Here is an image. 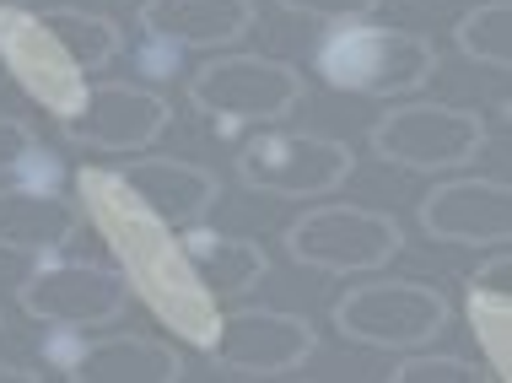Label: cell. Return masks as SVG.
Listing matches in <instances>:
<instances>
[{
    "label": "cell",
    "instance_id": "12",
    "mask_svg": "<svg viewBox=\"0 0 512 383\" xmlns=\"http://www.w3.org/2000/svg\"><path fill=\"white\" fill-rule=\"evenodd\" d=\"M421 227L437 243L502 249L512 238V189L502 179H448L421 200Z\"/></svg>",
    "mask_w": 512,
    "mask_h": 383
},
{
    "label": "cell",
    "instance_id": "24",
    "mask_svg": "<svg viewBox=\"0 0 512 383\" xmlns=\"http://www.w3.org/2000/svg\"><path fill=\"white\" fill-rule=\"evenodd\" d=\"M0 383H38V373H27L17 362H0Z\"/></svg>",
    "mask_w": 512,
    "mask_h": 383
},
{
    "label": "cell",
    "instance_id": "4",
    "mask_svg": "<svg viewBox=\"0 0 512 383\" xmlns=\"http://www.w3.org/2000/svg\"><path fill=\"white\" fill-rule=\"evenodd\" d=\"M302 71L270 54H221L189 76V103L216 125H275L302 103Z\"/></svg>",
    "mask_w": 512,
    "mask_h": 383
},
{
    "label": "cell",
    "instance_id": "21",
    "mask_svg": "<svg viewBox=\"0 0 512 383\" xmlns=\"http://www.w3.org/2000/svg\"><path fill=\"white\" fill-rule=\"evenodd\" d=\"M469 378H480V367L464 357H405L394 367V383H469Z\"/></svg>",
    "mask_w": 512,
    "mask_h": 383
},
{
    "label": "cell",
    "instance_id": "13",
    "mask_svg": "<svg viewBox=\"0 0 512 383\" xmlns=\"http://www.w3.org/2000/svg\"><path fill=\"white\" fill-rule=\"evenodd\" d=\"M124 195H135L157 222L168 227H189L200 222L205 211L216 205V173L200 168V162H184V157H135L130 168L119 173Z\"/></svg>",
    "mask_w": 512,
    "mask_h": 383
},
{
    "label": "cell",
    "instance_id": "20",
    "mask_svg": "<svg viewBox=\"0 0 512 383\" xmlns=\"http://www.w3.org/2000/svg\"><path fill=\"white\" fill-rule=\"evenodd\" d=\"M459 49L486 71H507L512 65V6L507 0H480L475 11H464L459 27H453Z\"/></svg>",
    "mask_w": 512,
    "mask_h": 383
},
{
    "label": "cell",
    "instance_id": "11",
    "mask_svg": "<svg viewBox=\"0 0 512 383\" xmlns=\"http://www.w3.org/2000/svg\"><path fill=\"white\" fill-rule=\"evenodd\" d=\"M0 60L11 65V76L33 92L38 103H49L54 114H71L87 92V76L76 71V60L54 44V33L38 17H27L17 6H0Z\"/></svg>",
    "mask_w": 512,
    "mask_h": 383
},
{
    "label": "cell",
    "instance_id": "5",
    "mask_svg": "<svg viewBox=\"0 0 512 383\" xmlns=\"http://www.w3.org/2000/svg\"><path fill=\"white\" fill-rule=\"evenodd\" d=\"M405 249V232L389 211H367V205H313L286 227V254L308 270L329 276H367L383 270Z\"/></svg>",
    "mask_w": 512,
    "mask_h": 383
},
{
    "label": "cell",
    "instance_id": "1",
    "mask_svg": "<svg viewBox=\"0 0 512 383\" xmlns=\"http://www.w3.org/2000/svg\"><path fill=\"white\" fill-rule=\"evenodd\" d=\"M81 189H87L92 211H98V227L114 238L119 259L130 265V276L141 281V297L184 340L205 346V340L216 335L211 292H205L200 276L189 270L184 249L168 238V222H157L141 200H114V179H108V173H81Z\"/></svg>",
    "mask_w": 512,
    "mask_h": 383
},
{
    "label": "cell",
    "instance_id": "19",
    "mask_svg": "<svg viewBox=\"0 0 512 383\" xmlns=\"http://www.w3.org/2000/svg\"><path fill=\"white\" fill-rule=\"evenodd\" d=\"M54 33V44H60L65 54L76 60V71H103L108 60L119 54V27L108 17H92V11H76V6H54L38 17Z\"/></svg>",
    "mask_w": 512,
    "mask_h": 383
},
{
    "label": "cell",
    "instance_id": "7",
    "mask_svg": "<svg viewBox=\"0 0 512 383\" xmlns=\"http://www.w3.org/2000/svg\"><path fill=\"white\" fill-rule=\"evenodd\" d=\"M372 152L410 173H453L486 146V119L459 103H399L372 125Z\"/></svg>",
    "mask_w": 512,
    "mask_h": 383
},
{
    "label": "cell",
    "instance_id": "16",
    "mask_svg": "<svg viewBox=\"0 0 512 383\" xmlns=\"http://www.w3.org/2000/svg\"><path fill=\"white\" fill-rule=\"evenodd\" d=\"M60 362L76 383H173V378H184L178 351L151 335H108V340H92V346H76Z\"/></svg>",
    "mask_w": 512,
    "mask_h": 383
},
{
    "label": "cell",
    "instance_id": "3",
    "mask_svg": "<svg viewBox=\"0 0 512 383\" xmlns=\"http://www.w3.org/2000/svg\"><path fill=\"white\" fill-rule=\"evenodd\" d=\"M335 330L356 346L378 351H415L448 330V297L432 281H362L345 286L335 303Z\"/></svg>",
    "mask_w": 512,
    "mask_h": 383
},
{
    "label": "cell",
    "instance_id": "2",
    "mask_svg": "<svg viewBox=\"0 0 512 383\" xmlns=\"http://www.w3.org/2000/svg\"><path fill=\"white\" fill-rule=\"evenodd\" d=\"M313 65L335 92H356V98H399V92H415V87L432 81L437 49L426 44L421 33L378 27V22L356 17V22H340L335 33H324Z\"/></svg>",
    "mask_w": 512,
    "mask_h": 383
},
{
    "label": "cell",
    "instance_id": "15",
    "mask_svg": "<svg viewBox=\"0 0 512 383\" xmlns=\"http://www.w3.org/2000/svg\"><path fill=\"white\" fill-rule=\"evenodd\" d=\"M141 27L173 49H221L254 27V0H146Z\"/></svg>",
    "mask_w": 512,
    "mask_h": 383
},
{
    "label": "cell",
    "instance_id": "8",
    "mask_svg": "<svg viewBox=\"0 0 512 383\" xmlns=\"http://www.w3.org/2000/svg\"><path fill=\"white\" fill-rule=\"evenodd\" d=\"M211 362L232 378H281L318 351V335L302 313L281 308H238L216 319V335L205 340Z\"/></svg>",
    "mask_w": 512,
    "mask_h": 383
},
{
    "label": "cell",
    "instance_id": "17",
    "mask_svg": "<svg viewBox=\"0 0 512 383\" xmlns=\"http://www.w3.org/2000/svg\"><path fill=\"white\" fill-rule=\"evenodd\" d=\"M178 249H184L189 270L200 276V286L211 297L254 292V286L265 281V270H270V259L254 238H232V232H211V227H195V222H189V232L178 238Z\"/></svg>",
    "mask_w": 512,
    "mask_h": 383
},
{
    "label": "cell",
    "instance_id": "14",
    "mask_svg": "<svg viewBox=\"0 0 512 383\" xmlns=\"http://www.w3.org/2000/svg\"><path fill=\"white\" fill-rule=\"evenodd\" d=\"M81 211L49 184H6L0 189V249L11 254H60L76 238Z\"/></svg>",
    "mask_w": 512,
    "mask_h": 383
},
{
    "label": "cell",
    "instance_id": "23",
    "mask_svg": "<svg viewBox=\"0 0 512 383\" xmlns=\"http://www.w3.org/2000/svg\"><path fill=\"white\" fill-rule=\"evenodd\" d=\"M275 6L297 11V17H318V22H356V17H372L383 0H275Z\"/></svg>",
    "mask_w": 512,
    "mask_h": 383
},
{
    "label": "cell",
    "instance_id": "9",
    "mask_svg": "<svg viewBox=\"0 0 512 383\" xmlns=\"http://www.w3.org/2000/svg\"><path fill=\"white\" fill-rule=\"evenodd\" d=\"M17 297L38 324H54V330H98V324H114L124 313L130 286H124V276H114L103 265H87V259H49L44 254V265L27 270Z\"/></svg>",
    "mask_w": 512,
    "mask_h": 383
},
{
    "label": "cell",
    "instance_id": "22",
    "mask_svg": "<svg viewBox=\"0 0 512 383\" xmlns=\"http://www.w3.org/2000/svg\"><path fill=\"white\" fill-rule=\"evenodd\" d=\"M33 157H38L33 125L17 119V114H0V173H22Z\"/></svg>",
    "mask_w": 512,
    "mask_h": 383
},
{
    "label": "cell",
    "instance_id": "18",
    "mask_svg": "<svg viewBox=\"0 0 512 383\" xmlns=\"http://www.w3.org/2000/svg\"><path fill=\"white\" fill-rule=\"evenodd\" d=\"M507 276H512V259L507 249H496L486 265L469 276V319H475V335L486 340L491 351V373L507 378V324H512V308H507Z\"/></svg>",
    "mask_w": 512,
    "mask_h": 383
},
{
    "label": "cell",
    "instance_id": "6",
    "mask_svg": "<svg viewBox=\"0 0 512 383\" xmlns=\"http://www.w3.org/2000/svg\"><path fill=\"white\" fill-rule=\"evenodd\" d=\"M351 168H356L351 146L335 141V135H313V130H265L254 141H243V152H238V179L275 200L335 195L351 179Z\"/></svg>",
    "mask_w": 512,
    "mask_h": 383
},
{
    "label": "cell",
    "instance_id": "10",
    "mask_svg": "<svg viewBox=\"0 0 512 383\" xmlns=\"http://www.w3.org/2000/svg\"><path fill=\"white\" fill-rule=\"evenodd\" d=\"M173 108L162 92H146V87H130V81H98L81 92V103L60 119L65 135L92 152H141L151 146L162 130H168Z\"/></svg>",
    "mask_w": 512,
    "mask_h": 383
}]
</instances>
